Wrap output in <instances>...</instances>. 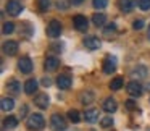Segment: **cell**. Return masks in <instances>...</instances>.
Wrapping results in <instances>:
<instances>
[{
    "label": "cell",
    "mask_w": 150,
    "mask_h": 131,
    "mask_svg": "<svg viewBox=\"0 0 150 131\" xmlns=\"http://www.w3.org/2000/svg\"><path fill=\"white\" fill-rule=\"evenodd\" d=\"M145 76H147V68L144 65H139L132 71V78H145Z\"/></svg>",
    "instance_id": "23"
},
{
    "label": "cell",
    "mask_w": 150,
    "mask_h": 131,
    "mask_svg": "<svg viewBox=\"0 0 150 131\" xmlns=\"http://www.w3.org/2000/svg\"><path fill=\"white\" fill-rule=\"evenodd\" d=\"M68 117H69V120H71L73 123H79V121H81V113H79L78 110H69Z\"/></svg>",
    "instance_id": "25"
},
{
    "label": "cell",
    "mask_w": 150,
    "mask_h": 131,
    "mask_svg": "<svg viewBox=\"0 0 150 131\" xmlns=\"http://www.w3.org/2000/svg\"><path fill=\"white\" fill-rule=\"evenodd\" d=\"M37 91V81L36 79H28L26 83H24V92L26 94H34V92Z\"/></svg>",
    "instance_id": "17"
},
{
    "label": "cell",
    "mask_w": 150,
    "mask_h": 131,
    "mask_svg": "<svg viewBox=\"0 0 150 131\" xmlns=\"http://www.w3.org/2000/svg\"><path fill=\"white\" fill-rule=\"evenodd\" d=\"M98 117H100V112H98L97 108H89L84 113V118H86L87 123H95V121L98 120Z\"/></svg>",
    "instance_id": "13"
},
{
    "label": "cell",
    "mask_w": 150,
    "mask_h": 131,
    "mask_svg": "<svg viewBox=\"0 0 150 131\" xmlns=\"http://www.w3.org/2000/svg\"><path fill=\"white\" fill-rule=\"evenodd\" d=\"M105 20H107L105 13H94V16H92V23H94L95 26H103Z\"/></svg>",
    "instance_id": "22"
},
{
    "label": "cell",
    "mask_w": 150,
    "mask_h": 131,
    "mask_svg": "<svg viewBox=\"0 0 150 131\" xmlns=\"http://www.w3.org/2000/svg\"><path fill=\"white\" fill-rule=\"evenodd\" d=\"M147 37H149V41H150V26H149V33H147Z\"/></svg>",
    "instance_id": "36"
},
{
    "label": "cell",
    "mask_w": 150,
    "mask_h": 131,
    "mask_svg": "<svg viewBox=\"0 0 150 131\" xmlns=\"http://www.w3.org/2000/svg\"><path fill=\"white\" fill-rule=\"evenodd\" d=\"M134 0H120V10L124 11V13H129V11L134 10Z\"/></svg>",
    "instance_id": "16"
},
{
    "label": "cell",
    "mask_w": 150,
    "mask_h": 131,
    "mask_svg": "<svg viewBox=\"0 0 150 131\" xmlns=\"http://www.w3.org/2000/svg\"><path fill=\"white\" fill-rule=\"evenodd\" d=\"M50 126H52L53 131H65L66 130V120H65V117H62L60 113L52 115V118H50Z\"/></svg>",
    "instance_id": "2"
},
{
    "label": "cell",
    "mask_w": 150,
    "mask_h": 131,
    "mask_svg": "<svg viewBox=\"0 0 150 131\" xmlns=\"http://www.w3.org/2000/svg\"><path fill=\"white\" fill-rule=\"evenodd\" d=\"M7 89L11 92V94H18L21 91V84L16 81V79H11V81L7 83Z\"/></svg>",
    "instance_id": "20"
},
{
    "label": "cell",
    "mask_w": 150,
    "mask_h": 131,
    "mask_svg": "<svg viewBox=\"0 0 150 131\" xmlns=\"http://www.w3.org/2000/svg\"><path fill=\"white\" fill-rule=\"evenodd\" d=\"M50 84H52V79H50V78H44V79H42V86H45V88H49Z\"/></svg>",
    "instance_id": "33"
},
{
    "label": "cell",
    "mask_w": 150,
    "mask_h": 131,
    "mask_svg": "<svg viewBox=\"0 0 150 131\" xmlns=\"http://www.w3.org/2000/svg\"><path fill=\"white\" fill-rule=\"evenodd\" d=\"M123 84H124V79L121 78V76H116V78L111 79V83H110V89H111V91H118V89L123 88Z\"/></svg>",
    "instance_id": "21"
},
{
    "label": "cell",
    "mask_w": 150,
    "mask_h": 131,
    "mask_svg": "<svg viewBox=\"0 0 150 131\" xmlns=\"http://www.w3.org/2000/svg\"><path fill=\"white\" fill-rule=\"evenodd\" d=\"M57 7H58V8H66V7H68V4H65L63 0H58V2H57Z\"/></svg>",
    "instance_id": "34"
},
{
    "label": "cell",
    "mask_w": 150,
    "mask_h": 131,
    "mask_svg": "<svg viewBox=\"0 0 150 131\" xmlns=\"http://www.w3.org/2000/svg\"><path fill=\"white\" fill-rule=\"evenodd\" d=\"M73 24H74V28L78 31H81V33H84V31H87L89 28V21L86 16H82V15H76L74 18H73Z\"/></svg>",
    "instance_id": "5"
},
{
    "label": "cell",
    "mask_w": 150,
    "mask_h": 131,
    "mask_svg": "<svg viewBox=\"0 0 150 131\" xmlns=\"http://www.w3.org/2000/svg\"><path fill=\"white\" fill-rule=\"evenodd\" d=\"M18 126V118L13 117V115H10V117H7L4 120V128L5 130H13V128Z\"/></svg>",
    "instance_id": "18"
},
{
    "label": "cell",
    "mask_w": 150,
    "mask_h": 131,
    "mask_svg": "<svg viewBox=\"0 0 150 131\" xmlns=\"http://www.w3.org/2000/svg\"><path fill=\"white\" fill-rule=\"evenodd\" d=\"M47 34H49V37H52V39L60 37V34H62V24H60V21H57V20L50 21L49 26H47Z\"/></svg>",
    "instance_id": "3"
},
{
    "label": "cell",
    "mask_w": 150,
    "mask_h": 131,
    "mask_svg": "<svg viewBox=\"0 0 150 131\" xmlns=\"http://www.w3.org/2000/svg\"><path fill=\"white\" fill-rule=\"evenodd\" d=\"M57 86H58L60 89H69L71 88V78L66 75H60L58 78H57Z\"/></svg>",
    "instance_id": "14"
},
{
    "label": "cell",
    "mask_w": 150,
    "mask_h": 131,
    "mask_svg": "<svg viewBox=\"0 0 150 131\" xmlns=\"http://www.w3.org/2000/svg\"><path fill=\"white\" fill-rule=\"evenodd\" d=\"M116 108H118V104H116V100H115L113 97L105 99V102H103V110H105V112H108V113H113Z\"/></svg>",
    "instance_id": "15"
},
{
    "label": "cell",
    "mask_w": 150,
    "mask_h": 131,
    "mask_svg": "<svg viewBox=\"0 0 150 131\" xmlns=\"http://www.w3.org/2000/svg\"><path fill=\"white\" fill-rule=\"evenodd\" d=\"M92 100H94V94H92L91 91H86L84 94H81V102H82L84 105H86V104H91Z\"/></svg>",
    "instance_id": "24"
},
{
    "label": "cell",
    "mask_w": 150,
    "mask_h": 131,
    "mask_svg": "<svg viewBox=\"0 0 150 131\" xmlns=\"http://www.w3.org/2000/svg\"><path fill=\"white\" fill-rule=\"evenodd\" d=\"M2 31H4V34H11L15 31V24L13 23H4Z\"/></svg>",
    "instance_id": "29"
},
{
    "label": "cell",
    "mask_w": 150,
    "mask_h": 131,
    "mask_svg": "<svg viewBox=\"0 0 150 131\" xmlns=\"http://www.w3.org/2000/svg\"><path fill=\"white\" fill-rule=\"evenodd\" d=\"M139 8L140 10H150V0H139Z\"/></svg>",
    "instance_id": "30"
},
{
    "label": "cell",
    "mask_w": 150,
    "mask_h": 131,
    "mask_svg": "<svg viewBox=\"0 0 150 131\" xmlns=\"http://www.w3.org/2000/svg\"><path fill=\"white\" fill-rule=\"evenodd\" d=\"M33 60L29 58V57H23V58L18 60V68H20L21 73H24V75H28V73L33 71Z\"/></svg>",
    "instance_id": "6"
},
{
    "label": "cell",
    "mask_w": 150,
    "mask_h": 131,
    "mask_svg": "<svg viewBox=\"0 0 150 131\" xmlns=\"http://www.w3.org/2000/svg\"><path fill=\"white\" fill-rule=\"evenodd\" d=\"M23 11V5H21V2H18V0H10L7 4V13L11 15V16H18V15Z\"/></svg>",
    "instance_id": "4"
},
{
    "label": "cell",
    "mask_w": 150,
    "mask_h": 131,
    "mask_svg": "<svg viewBox=\"0 0 150 131\" xmlns=\"http://www.w3.org/2000/svg\"><path fill=\"white\" fill-rule=\"evenodd\" d=\"M124 105H126V108H129V110H134V108L137 107L134 100H126V102H124Z\"/></svg>",
    "instance_id": "32"
},
{
    "label": "cell",
    "mask_w": 150,
    "mask_h": 131,
    "mask_svg": "<svg viewBox=\"0 0 150 131\" xmlns=\"http://www.w3.org/2000/svg\"><path fill=\"white\" fill-rule=\"evenodd\" d=\"M84 0H69V4H73V5H81Z\"/></svg>",
    "instance_id": "35"
},
{
    "label": "cell",
    "mask_w": 150,
    "mask_h": 131,
    "mask_svg": "<svg viewBox=\"0 0 150 131\" xmlns=\"http://www.w3.org/2000/svg\"><path fill=\"white\" fill-rule=\"evenodd\" d=\"M111 125H113V118L111 117H103L100 120V126L102 128H108V126H111Z\"/></svg>",
    "instance_id": "28"
},
{
    "label": "cell",
    "mask_w": 150,
    "mask_h": 131,
    "mask_svg": "<svg viewBox=\"0 0 150 131\" xmlns=\"http://www.w3.org/2000/svg\"><path fill=\"white\" fill-rule=\"evenodd\" d=\"M16 52H18V42H15V41H7V42L4 44V53L5 55L13 57Z\"/></svg>",
    "instance_id": "10"
},
{
    "label": "cell",
    "mask_w": 150,
    "mask_h": 131,
    "mask_svg": "<svg viewBox=\"0 0 150 131\" xmlns=\"http://www.w3.org/2000/svg\"><path fill=\"white\" fill-rule=\"evenodd\" d=\"M84 46L87 47L89 50H97L98 47H100V39L95 36H87L84 39Z\"/></svg>",
    "instance_id": "9"
},
{
    "label": "cell",
    "mask_w": 150,
    "mask_h": 131,
    "mask_svg": "<svg viewBox=\"0 0 150 131\" xmlns=\"http://www.w3.org/2000/svg\"><path fill=\"white\" fill-rule=\"evenodd\" d=\"M15 108V100L11 97H4L2 99V110L4 112H10Z\"/></svg>",
    "instance_id": "19"
},
{
    "label": "cell",
    "mask_w": 150,
    "mask_h": 131,
    "mask_svg": "<svg viewBox=\"0 0 150 131\" xmlns=\"http://www.w3.org/2000/svg\"><path fill=\"white\" fill-rule=\"evenodd\" d=\"M37 5L40 11H47V8L50 7V0H37Z\"/></svg>",
    "instance_id": "27"
},
{
    "label": "cell",
    "mask_w": 150,
    "mask_h": 131,
    "mask_svg": "<svg viewBox=\"0 0 150 131\" xmlns=\"http://www.w3.org/2000/svg\"><path fill=\"white\" fill-rule=\"evenodd\" d=\"M127 92H129L132 97H139V95H142V86H140V83L137 81H131L129 84L126 86Z\"/></svg>",
    "instance_id": "8"
},
{
    "label": "cell",
    "mask_w": 150,
    "mask_h": 131,
    "mask_svg": "<svg viewBox=\"0 0 150 131\" xmlns=\"http://www.w3.org/2000/svg\"><path fill=\"white\" fill-rule=\"evenodd\" d=\"M26 125H28L29 130H42V128L45 126V120H44V117L40 113H33V115L28 117Z\"/></svg>",
    "instance_id": "1"
},
{
    "label": "cell",
    "mask_w": 150,
    "mask_h": 131,
    "mask_svg": "<svg viewBox=\"0 0 150 131\" xmlns=\"http://www.w3.org/2000/svg\"><path fill=\"white\" fill-rule=\"evenodd\" d=\"M92 5H94V8H97V10H103L108 5V0H92Z\"/></svg>",
    "instance_id": "26"
},
{
    "label": "cell",
    "mask_w": 150,
    "mask_h": 131,
    "mask_svg": "<svg viewBox=\"0 0 150 131\" xmlns=\"http://www.w3.org/2000/svg\"><path fill=\"white\" fill-rule=\"evenodd\" d=\"M103 71L107 73V75H111V73H115V70H116V58L115 57H107V58L103 60Z\"/></svg>",
    "instance_id": "7"
},
{
    "label": "cell",
    "mask_w": 150,
    "mask_h": 131,
    "mask_svg": "<svg viewBox=\"0 0 150 131\" xmlns=\"http://www.w3.org/2000/svg\"><path fill=\"white\" fill-rule=\"evenodd\" d=\"M49 102H50L49 95L44 94V92H42V94H37L36 99H34V104H36L39 108H47V107H49Z\"/></svg>",
    "instance_id": "12"
},
{
    "label": "cell",
    "mask_w": 150,
    "mask_h": 131,
    "mask_svg": "<svg viewBox=\"0 0 150 131\" xmlns=\"http://www.w3.org/2000/svg\"><path fill=\"white\" fill-rule=\"evenodd\" d=\"M58 65H60V62L57 57H47L45 63H44V68H45V71H55L58 68Z\"/></svg>",
    "instance_id": "11"
},
{
    "label": "cell",
    "mask_w": 150,
    "mask_h": 131,
    "mask_svg": "<svg viewBox=\"0 0 150 131\" xmlns=\"http://www.w3.org/2000/svg\"><path fill=\"white\" fill-rule=\"evenodd\" d=\"M144 24H145V23H144V20H136V21L132 23V28H134L136 31H140V29L144 28Z\"/></svg>",
    "instance_id": "31"
}]
</instances>
